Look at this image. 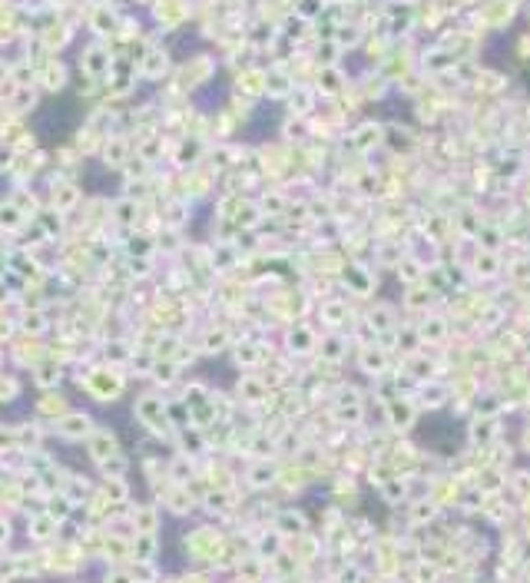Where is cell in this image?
Listing matches in <instances>:
<instances>
[{
  "label": "cell",
  "instance_id": "obj_4",
  "mask_svg": "<svg viewBox=\"0 0 530 583\" xmlns=\"http://www.w3.org/2000/svg\"><path fill=\"white\" fill-rule=\"evenodd\" d=\"M87 451H90V457H93L96 464H103L106 457H113V454L119 451V448H116V434L106 431V428H100V431L93 428V434L87 437Z\"/></svg>",
  "mask_w": 530,
  "mask_h": 583
},
{
  "label": "cell",
  "instance_id": "obj_19",
  "mask_svg": "<svg viewBox=\"0 0 530 583\" xmlns=\"http://www.w3.org/2000/svg\"><path fill=\"white\" fill-rule=\"evenodd\" d=\"M126 468H130V461H126V457H123L119 451H116L113 457H106V461L100 464L103 477H123V474H126Z\"/></svg>",
  "mask_w": 530,
  "mask_h": 583
},
{
  "label": "cell",
  "instance_id": "obj_33",
  "mask_svg": "<svg viewBox=\"0 0 530 583\" xmlns=\"http://www.w3.org/2000/svg\"><path fill=\"white\" fill-rule=\"evenodd\" d=\"M7 76H10V67H7V63H3V60H0V83H3V80H7Z\"/></svg>",
  "mask_w": 530,
  "mask_h": 583
},
{
  "label": "cell",
  "instance_id": "obj_13",
  "mask_svg": "<svg viewBox=\"0 0 530 583\" xmlns=\"http://www.w3.org/2000/svg\"><path fill=\"white\" fill-rule=\"evenodd\" d=\"M139 70H143V76H159L163 70H166V54L163 50H146V57L139 60Z\"/></svg>",
  "mask_w": 530,
  "mask_h": 583
},
{
  "label": "cell",
  "instance_id": "obj_31",
  "mask_svg": "<svg viewBox=\"0 0 530 583\" xmlns=\"http://www.w3.org/2000/svg\"><path fill=\"white\" fill-rule=\"evenodd\" d=\"M30 80H34V67H20L17 73H14V83H20V87L30 83Z\"/></svg>",
  "mask_w": 530,
  "mask_h": 583
},
{
  "label": "cell",
  "instance_id": "obj_22",
  "mask_svg": "<svg viewBox=\"0 0 530 583\" xmlns=\"http://www.w3.org/2000/svg\"><path fill=\"white\" fill-rule=\"evenodd\" d=\"M60 378V365L57 361H50V365H40L37 371V385H43V388H50V385H57Z\"/></svg>",
  "mask_w": 530,
  "mask_h": 583
},
{
  "label": "cell",
  "instance_id": "obj_28",
  "mask_svg": "<svg viewBox=\"0 0 530 583\" xmlns=\"http://www.w3.org/2000/svg\"><path fill=\"white\" fill-rule=\"evenodd\" d=\"M43 325H47V321H43L40 312H27V315H23V328H27V332H43Z\"/></svg>",
  "mask_w": 530,
  "mask_h": 583
},
{
  "label": "cell",
  "instance_id": "obj_12",
  "mask_svg": "<svg viewBox=\"0 0 530 583\" xmlns=\"http://www.w3.org/2000/svg\"><path fill=\"white\" fill-rule=\"evenodd\" d=\"M90 23H93L96 34H113V30H116V14H113V10H106V7L100 3V7H93V14H90Z\"/></svg>",
  "mask_w": 530,
  "mask_h": 583
},
{
  "label": "cell",
  "instance_id": "obj_18",
  "mask_svg": "<svg viewBox=\"0 0 530 583\" xmlns=\"http://www.w3.org/2000/svg\"><path fill=\"white\" fill-rule=\"evenodd\" d=\"M10 265L17 268L23 279H37L40 268H37V259H30V255H23V252H17V255H10Z\"/></svg>",
  "mask_w": 530,
  "mask_h": 583
},
{
  "label": "cell",
  "instance_id": "obj_2",
  "mask_svg": "<svg viewBox=\"0 0 530 583\" xmlns=\"http://www.w3.org/2000/svg\"><path fill=\"white\" fill-rule=\"evenodd\" d=\"M132 414L139 418V424H146L152 434H166V424H170V418H166V404L159 401L156 395H143L136 404H132Z\"/></svg>",
  "mask_w": 530,
  "mask_h": 583
},
{
  "label": "cell",
  "instance_id": "obj_27",
  "mask_svg": "<svg viewBox=\"0 0 530 583\" xmlns=\"http://www.w3.org/2000/svg\"><path fill=\"white\" fill-rule=\"evenodd\" d=\"M279 527H282V534H299L302 530V517L299 514H282Z\"/></svg>",
  "mask_w": 530,
  "mask_h": 583
},
{
  "label": "cell",
  "instance_id": "obj_34",
  "mask_svg": "<svg viewBox=\"0 0 530 583\" xmlns=\"http://www.w3.org/2000/svg\"><path fill=\"white\" fill-rule=\"evenodd\" d=\"M3 301H7V285L0 282V305H3Z\"/></svg>",
  "mask_w": 530,
  "mask_h": 583
},
{
  "label": "cell",
  "instance_id": "obj_32",
  "mask_svg": "<svg viewBox=\"0 0 530 583\" xmlns=\"http://www.w3.org/2000/svg\"><path fill=\"white\" fill-rule=\"evenodd\" d=\"M7 540H10V521H7V517H0V547L7 544Z\"/></svg>",
  "mask_w": 530,
  "mask_h": 583
},
{
  "label": "cell",
  "instance_id": "obj_8",
  "mask_svg": "<svg viewBox=\"0 0 530 583\" xmlns=\"http://www.w3.org/2000/svg\"><path fill=\"white\" fill-rule=\"evenodd\" d=\"M126 159H130V146H126V139H119V136L106 139V146H103V163H106V166H123Z\"/></svg>",
  "mask_w": 530,
  "mask_h": 583
},
{
  "label": "cell",
  "instance_id": "obj_9",
  "mask_svg": "<svg viewBox=\"0 0 530 583\" xmlns=\"http://www.w3.org/2000/svg\"><path fill=\"white\" fill-rule=\"evenodd\" d=\"M57 527H60L57 521L43 510V514H37V517L30 521V537H34V540H54V537H57Z\"/></svg>",
  "mask_w": 530,
  "mask_h": 583
},
{
  "label": "cell",
  "instance_id": "obj_14",
  "mask_svg": "<svg viewBox=\"0 0 530 583\" xmlns=\"http://www.w3.org/2000/svg\"><path fill=\"white\" fill-rule=\"evenodd\" d=\"M113 216H116V222L119 226H132L136 222V216H139V206L132 203V199H119L113 206Z\"/></svg>",
  "mask_w": 530,
  "mask_h": 583
},
{
  "label": "cell",
  "instance_id": "obj_5",
  "mask_svg": "<svg viewBox=\"0 0 530 583\" xmlns=\"http://www.w3.org/2000/svg\"><path fill=\"white\" fill-rule=\"evenodd\" d=\"M106 70H110V54L100 50V47H90V50L83 54V73L90 76V80H100Z\"/></svg>",
  "mask_w": 530,
  "mask_h": 583
},
{
  "label": "cell",
  "instance_id": "obj_10",
  "mask_svg": "<svg viewBox=\"0 0 530 583\" xmlns=\"http://www.w3.org/2000/svg\"><path fill=\"white\" fill-rule=\"evenodd\" d=\"M130 521L136 527V534H156V524H159V514L152 507H132Z\"/></svg>",
  "mask_w": 530,
  "mask_h": 583
},
{
  "label": "cell",
  "instance_id": "obj_16",
  "mask_svg": "<svg viewBox=\"0 0 530 583\" xmlns=\"http://www.w3.org/2000/svg\"><path fill=\"white\" fill-rule=\"evenodd\" d=\"M40 411H43V414H54V418H63V414H67V401H63V395L47 391V395L40 398Z\"/></svg>",
  "mask_w": 530,
  "mask_h": 583
},
{
  "label": "cell",
  "instance_id": "obj_17",
  "mask_svg": "<svg viewBox=\"0 0 530 583\" xmlns=\"http://www.w3.org/2000/svg\"><path fill=\"white\" fill-rule=\"evenodd\" d=\"M166 501H170V507L176 510V514H189L192 510V497L183 488H170L166 490Z\"/></svg>",
  "mask_w": 530,
  "mask_h": 583
},
{
  "label": "cell",
  "instance_id": "obj_3",
  "mask_svg": "<svg viewBox=\"0 0 530 583\" xmlns=\"http://www.w3.org/2000/svg\"><path fill=\"white\" fill-rule=\"evenodd\" d=\"M57 434H60V437H67V441L90 437V434H93V421H90V414H83V411H73V414L67 411L63 418H60Z\"/></svg>",
  "mask_w": 530,
  "mask_h": 583
},
{
  "label": "cell",
  "instance_id": "obj_15",
  "mask_svg": "<svg viewBox=\"0 0 530 583\" xmlns=\"http://www.w3.org/2000/svg\"><path fill=\"white\" fill-rule=\"evenodd\" d=\"M63 83H67L63 63H47V67H43V87H47V90H60Z\"/></svg>",
  "mask_w": 530,
  "mask_h": 583
},
{
  "label": "cell",
  "instance_id": "obj_7",
  "mask_svg": "<svg viewBox=\"0 0 530 583\" xmlns=\"http://www.w3.org/2000/svg\"><path fill=\"white\" fill-rule=\"evenodd\" d=\"M50 203H54L57 212H70V209L80 203V189H76L73 183H60V186H54V192H50Z\"/></svg>",
  "mask_w": 530,
  "mask_h": 583
},
{
  "label": "cell",
  "instance_id": "obj_6",
  "mask_svg": "<svg viewBox=\"0 0 530 583\" xmlns=\"http://www.w3.org/2000/svg\"><path fill=\"white\" fill-rule=\"evenodd\" d=\"M159 550V537L156 534H136L130 540V557L132 560H152Z\"/></svg>",
  "mask_w": 530,
  "mask_h": 583
},
{
  "label": "cell",
  "instance_id": "obj_11",
  "mask_svg": "<svg viewBox=\"0 0 530 583\" xmlns=\"http://www.w3.org/2000/svg\"><path fill=\"white\" fill-rule=\"evenodd\" d=\"M130 497V490L123 484V477H103V501L106 504H123Z\"/></svg>",
  "mask_w": 530,
  "mask_h": 583
},
{
  "label": "cell",
  "instance_id": "obj_26",
  "mask_svg": "<svg viewBox=\"0 0 530 583\" xmlns=\"http://www.w3.org/2000/svg\"><path fill=\"white\" fill-rule=\"evenodd\" d=\"M17 451V431L14 428H0V454Z\"/></svg>",
  "mask_w": 530,
  "mask_h": 583
},
{
  "label": "cell",
  "instance_id": "obj_1",
  "mask_svg": "<svg viewBox=\"0 0 530 583\" xmlns=\"http://www.w3.org/2000/svg\"><path fill=\"white\" fill-rule=\"evenodd\" d=\"M83 388H87L96 401H116V398L123 395L126 381H123V375H119L116 368H96V371H90V375L83 378Z\"/></svg>",
  "mask_w": 530,
  "mask_h": 583
},
{
  "label": "cell",
  "instance_id": "obj_21",
  "mask_svg": "<svg viewBox=\"0 0 530 583\" xmlns=\"http://www.w3.org/2000/svg\"><path fill=\"white\" fill-rule=\"evenodd\" d=\"M23 222V212L17 206H0V226L3 229H17Z\"/></svg>",
  "mask_w": 530,
  "mask_h": 583
},
{
  "label": "cell",
  "instance_id": "obj_24",
  "mask_svg": "<svg viewBox=\"0 0 530 583\" xmlns=\"http://www.w3.org/2000/svg\"><path fill=\"white\" fill-rule=\"evenodd\" d=\"M152 378L163 381V385H170L172 378H176V365H172V361H156V365H152Z\"/></svg>",
  "mask_w": 530,
  "mask_h": 583
},
{
  "label": "cell",
  "instance_id": "obj_25",
  "mask_svg": "<svg viewBox=\"0 0 530 583\" xmlns=\"http://www.w3.org/2000/svg\"><path fill=\"white\" fill-rule=\"evenodd\" d=\"M17 391H20L17 378L0 375V401H14V398H17Z\"/></svg>",
  "mask_w": 530,
  "mask_h": 583
},
{
  "label": "cell",
  "instance_id": "obj_30",
  "mask_svg": "<svg viewBox=\"0 0 530 583\" xmlns=\"http://www.w3.org/2000/svg\"><path fill=\"white\" fill-rule=\"evenodd\" d=\"M60 216H63V212H57V209H54V216H43V229H47V232H57L60 236Z\"/></svg>",
  "mask_w": 530,
  "mask_h": 583
},
{
  "label": "cell",
  "instance_id": "obj_20",
  "mask_svg": "<svg viewBox=\"0 0 530 583\" xmlns=\"http://www.w3.org/2000/svg\"><path fill=\"white\" fill-rule=\"evenodd\" d=\"M70 510H73V501H70L67 494H60V497H54V501H50V507H47V514H50V517H54L57 524H63V521L70 517Z\"/></svg>",
  "mask_w": 530,
  "mask_h": 583
},
{
  "label": "cell",
  "instance_id": "obj_29",
  "mask_svg": "<svg viewBox=\"0 0 530 583\" xmlns=\"http://www.w3.org/2000/svg\"><path fill=\"white\" fill-rule=\"evenodd\" d=\"M130 252L136 259H143V255H150L152 252V242H146V236H136V242H130Z\"/></svg>",
  "mask_w": 530,
  "mask_h": 583
},
{
  "label": "cell",
  "instance_id": "obj_23",
  "mask_svg": "<svg viewBox=\"0 0 530 583\" xmlns=\"http://www.w3.org/2000/svg\"><path fill=\"white\" fill-rule=\"evenodd\" d=\"M170 477L176 481V484L189 481V477H192V464H189V461H183V457H179V461H172V464H170Z\"/></svg>",
  "mask_w": 530,
  "mask_h": 583
}]
</instances>
